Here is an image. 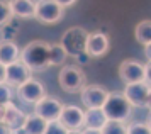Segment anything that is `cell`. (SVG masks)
<instances>
[{
	"mask_svg": "<svg viewBox=\"0 0 151 134\" xmlns=\"http://www.w3.org/2000/svg\"><path fill=\"white\" fill-rule=\"evenodd\" d=\"M31 70H29L21 60L14 61V63H10L5 66V81L10 83L12 87H19L21 83L24 81H27L31 78Z\"/></svg>",
	"mask_w": 151,
	"mask_h": 134,
	"instance_id": "12",
	"label": "cell"
},
{
	"mask_svg": "<svg viewBox=\"0 0 151 134\" xmlns=\"http://www.w3.org/2000/svg\"><path fill=\"white\" fill-rule=\"evenodd\" d=\"M26 117H27V114H24L21 109L14 105V102H10V104L5 105V112H4L2 122L7 124L12 131H21L24 122H26Z\"/></svg>",
	"mask_w": 151,
	"mask_h": 134,
	"instance_id": "14",
	"label": "cell"
},
{
	"mask_svg": "<svg viewBox=\"0 0 151 134\" xmlns=\"http://www.w3.org/2000/svg\"><path fill=\"white\" fill-rule=\"evenodd\" d=\"M37 2H39V0H37Z\"/></svg>",
	"mask_w": 151,
	"mask_h": 134,
	"instance_id": "35",
	"label": "cell"
},
{
	"mask_svg": "<svg viewBox=\"0 0 151 134\" xmlns=\"http://www.w3.org/2000/svg\"><path fill=\"white\" fill-rule=\"evenodd\" d=\"M82 134H102L100 129H90V128H85L82 131Z\"/></svg>",
	"mask_w": 151,
	"mask_h": 134,
	"instance_id": "29",
	"label": "cell"
},
{
	"mask_svg": "<svg viewBox=\"0 0 151 134\" xmlns=\"http://www.w3.org/2000/svg\"><path fill=\"white\" fill-rule=\"evenodd\" d=\"M102 110L107 121H122L126 122L132 114V105L124 97L122 92H109L107 99L104 102Z\"/></svg>",
	"mask_w": 151,
	"mask_h": 134,
	"instance_id": "2",
	"label": "cell"
},
{
	"mask_svg": "<svg viewBox=\"0 0 151 134\" xmlns=\"http://www.w3.org/2000/svg\"><path fill=\"white\" fill-rule=\"evenodd\" d=\"M66 134H82V129H71V131H68Z\"/></svg>",
	"mask_w": 151,
	"mask_h": 134,
	"instance_id": "32",
	"label": "cell"
},
{
	"mask_svg": "<svg viewBox=\"0 0 151 134\" xmlns=\"http://www.w3.org/2000/svg\"><path fill=\"white\" fill-rule=\"evenodd\" d=\"M15 94L26 104H36L37 100H41L42 97L46 95V87L39 80H36V78L31 76L27 81L21 83L19 87L15 88Z\"/></svg>",
	"mask_w": 151,
	"mask_h": 134,
	"instance_id": "7",
	"label": "cell"
},
{
	"mask_svg": "<svg viewBox=\"0 0 151 134\" xmlns=\"http://www.w3.org/2000/svg\"><path fill=\"white\" fill-rule=\"evenodd\" d=\"M15 87H12L7 81H2L0 83V104L2 105H7L10 102H14L15 99Z\"/></svg>",
	"mask_w": 151,
	"mask_h": 134,
	"instance_id": "22",
	"label": "cell"
},
{
	"mask_svg": "<svg viewBox=\"0 0 151 134\" xmlns=\"http://www.w3.org/2000/svg\"><path fill=\"white\" fill-rule=\"evenodd\" d=\"M58 121L61 122L68 131H71V129H82L83 128V110L80 107H76V105H63Z\"/></svg>",
	"mask_w": 151,
	"mask_h": 134,
	"instance_id": "13",
	"label": "cell"
},
{
	"mask_svg": "<svg viewBox=\"0 0 151 134\" xmlns=\"http://www.w3.org/2000/svg\"><path fill=\"white\" fill-rule=\"evenodd\" d=\"M58 83H60L61 90L66 94H80V90L87 85V75L80 66L68 65L60 70Z\"/></svg>",
	"mask_w": 151,
	"mask_h": 134,
	"instance_id": "3",
	"label": "cell"
},
{
	"mask_svg": "<svg viewBox=\"0 0 151 134\" xmlns=\"http://www.w3.org/2000/svg\"><path fill=\"white\" fill-rule=\"evenodd\" d=\"M56 4L60 7H63V9H66V7H71L73 4H75L76 0H55Z\"/></svg>",
	"mask_w": 151,
	"mask_h": 134,
	"instance_id": "27",
	"label": "cell"
},
{
	"mask_svg": "<svg viewBox=\"0 0 151 134\" xmlns=\"http://www.w3.org/2000/svg\"><path fill=\"white\" fill-rule=\"evenodd\" d=\"M75 58H76V61H78V63H82V65H87V63L90 61V56L87 53L78 54V56H75Z\"/></svg>",
	"mask_w": 151,
	"mask_h": 134,
	"instance_id": "26",
	"label": "cell"
},
{
	"mask_svg": "<svg viewBox=\"0 0 151 134\" xmlns=\"http://www.w3.org/2000/svg\"><path fill=\"white\" fill-rule=\"evenodd\" d=\"M21 49L14 41H0V63L2 65H10L19 60Z\"/></svg>",
	"mask_w": 151,
	"mask_h": 134,
	"instance_id": "17",
	"label": "cell"
},
{
	"mask_svg": "<svg viewBox=\"0 0 151 134\" xmlns=\"http://www.w3.org/2000/svg\"><path fill=\"white\" fill-rule=\"evenodd\" d=\"M12 17L19 19H34L36 2L34 0H9Z\"/></svg>",
	"mask_w": 151,
	"mask_h": 134,
	"instance_id": "15",
	"label": "cell"
},
{
	"mask_svg": "<svg viewBox=\"0 0 151 134\" xmlns=\"http://www.w3.org/2000/svg\"><path fill=\"white\" fill-rule=\"evenodd\" d=\"M65 17V9L60 7L55 0H39L36 2L34 19L41 24H56Z\"/></svg>",
	"mask_w": 151,
	"mask_h": 134,
	"instance_id": "6",
	"label": "cell"
},
{
	"mask_svg": "<svg viewBox=\"0 0 151 134\" xmlns=\"http://www.w3.org/2000/svg\"><path fill=\"white\" fill-rule=\"evenodd\" d=\"M12 20V12L9 7V0H0V27H4Z\"/></svg>",
	"mask_w": 151,
	"mask_h": 134,
	"instance_id": "23",
	"label": "cell"
},
{
	"mask_svg": "<svg viewBox=\"0 0 151 134\" xmlns=\"http://www.w3.org/2000/svg\"><path fill=\"white\" fill-rule=\"evenodd\" d=\"M46 126H48V122L41 119L39 115H27L24 126H22V134H44Z\"/></svg>",
	"mask_w": 151,
	"mask_h": 134,
	"instance_id": "18",
	"label": "cell"
},
{
	"mask_svg": "<svg viewBox=\"0 0 151 134\" xmlns=\"http://www.w3.org/2000/svg\"><path fill=\"white\" fill-rule=\"evenodd\" d=\"M134 36H136V41L143 46H150L151 44V20L144 19L141 20L139 24L134 29Z\"/></svg>",
	"mask_w": 151,
	"mask_h": 134,
	"instance_id": "19",
	"label": "cell"
},
{
	"mask_svg": "<svg viewBox=\"0 0 151 134\" xmlns=\"http://www.w3.org/2000/svg\"><path fill=\"white\" fill-rule=\"evenodd\" d=\"M105 122H107V117H105V114H104L102 107L87 109V110L83 112V128L102 129Z\"/></svg>",
	"mask_w": 151,
	"mask_h": 134,
	"instance_id": "16",
	"label": "cell"
},
{
	"mask_svg": "<svg viewBox=\"0 0 151 134\" xmlns=\"http://www.w3.org/2000/svg\"><path fill=\"white\" fill-rule=\"evenodd\" d=\"M4 112H5V105L0 104V121H2V117H4Z\"/></svg>",
	"mask_w": 151,
	"mask_h": 134,
	"instance_id": "33",
	"label": "cell"
},
{
	"mask_svg": "<svg viewBox=\"0 0 151 134\" xmlns=\"http://www.w3.org/2000/svg\"><path fill=\"white\" fill-rule=\"evenodd\" d=\"M68 129L63 126L60 121H51L48 122V126L44 129V134H66Z\"/></svg>",
	"mask_w": 151,
	"mask_h": 134,
	"instance_id": "25",
	"label": "cell"
},
{
	"mask_svg": "<svg viewBox=\"0 0 151 134\" xmlns=\"http://www.w3.org/2000/svg\"><path fill=\"white\" fill-rule=\"evenodd\" d=\"M107 88L102 87V85H97V83H92V85H85V87L80 90V99H82V104L87 109H99L104 105V102L107 99Z\"/></svg>",
	"mask_w": 151,
	"mask_h": 134,
	"instance_id": "9",
	"label": "cell"
},
{
	"mask_svg": "<svg viewBox=\"0 0 151 134\" xmlns=\"http://www.w3.org/2000/svg\"><path fill=\"white\" fill-rule=\"evenodd\" d=\"M144 56H146V60L148 61L151 60V44L150 46H144Z\"/></svg>",
	"mask_w": 151,
	"mask_h": 134,
	"instance_id": "31",
	"label": "cell"
},
{
	"mask_svg": "<svg viewBox=\"0 0 151 134\" xmlns=\"http://www.w3.org/2000/svg\"><path fill=\"white\" fill-rule=\"evenodd\" d=\"M119 78L127 83L144 81V65L137 60H124L119 65Z\"/></svg>",
	"mask_w": 151,
	"mask_h": 134,
	"instance_id": "11",
	"label": "cell"
},
{
	"mask_svg": "<svg viewBox=\"0 0 151 134\" xmlns=\"http://www.w3.org/2000/svg\"><path fill=\"white\" fill-rule=\"evenodd\" d=\"M61 109H63L61 100L44 95L41 100H37L34 104V114L39 115L46 122H51V121H58V117L61 114Z\"/></svg>",
	"mask_w": 151,
	"mask_h": 134,
	"instance_id": "8",
	"label": "cell"
},
{
	"mask_svg": "<svg viewBox=\"0 0 151 134\" xmlns=\"http://www.w3.org/2000/svg\"><path fill=\"white\" fill-rule=\"evenodd\" d=\"M87 36H88V31L83 29L80 26L70 27L68 31H65V34L61 36V41L60 44L61 48L66 51L68 56H78V54L85 53V44H87Z\"/></svg>",
	"mask_w": 151,
	"mask_h": 134,
	"instance_id": "4",
	"label": "cell"
},
{
	"mask_svg": "<svg viewBox=\"0 0 151 134\" xmlns=\"http://www.w3.org/2000/svg\"><path fill=\"white\" fill-rule=\"evenodd\" d=\"M2 81H5V65L0 63V83Z\"/></svg>",
	"mask_w": 151,
	"mask_h": 134,
	"instance_id": "30",
	"label": "cell"
},
{
	"mask_svg": "<svg viewBox=\"0 0 151 134\" xmlns=\"http://www.w3.org/2000/svg\"><path fill=\"white\" fill-rule=\"evenodd\" d=\"M110 49L109 36L102 31H93L87 36V44H85V53L90 58H100Z\"/></svg>",
	"mask_w": 151,
	"mask_h": 134,
	"instance_id": "10",
	"label": "cell"
},
{
	"mask_svg": "<svg viewBox=\"0 0 151 134\" xmlns=\"http://www.w3.org/2000/svg\"><path fill=\"white\" fill-rule=\"evenodd\" d=\"M100 131L102 134H127V126L122 121H107Z\"/></svg>",
	"mask_w": 151,
	"mask_h": 134,
	"instance_id": "21",
	"label": "cell"
},
{
	"mask_svg": "<svg viewBox=\"0 0 151 134\" xmlns=\"http://www.w3.org/2000/svg\"><path fill=\"white\" fill-rule=\"evenodd\" d=\"M10 134H22V129H21V131H12Z\"/></svg>",
	"mask_w": 151,
	"mask_h": 134,
	"instance_id": "34",
	"label": "cell"
},
{
	"mask_svg": "<svg viewBox=\"0 0 151 134\" xmlns=\"http://www.w3.org/2000/svg\"><path fill=\"white\" fill-rule=\"evenodd\" d=\"M124 97L127 99L132 107H150L151 100V87L144 81H136V83H127L124 88Z\"/></svg>",
	"mask_w": 151,
	"mask_h": 134,
	"instance_id": "5",
	"label": "cell"
},
{
	"mask_svg": "<svg viewBox=\"0 0 151 134\" xmlns=\"http://www.w3.org/2000/svg\"><path fill=\"white\" fill-rule=\"evenodd\" d=\"M127 134H151L148 122H132L127 126Z\"/></svg>",
	"mask_w": 151,
	"mask_h": 134,
	"instance_id": "24",
	"label": "cell"
},
{
	"mask_svg": "<svg viewBox=\"0 0 151 134\" xmlns=\"http://www.w3.org/2000/svg\"><path fill=\"white\" fill-rule=\"evenodd\" d=\"M12 133V129L9 128L7 124H4V122L0 121V134H10Z\"/></svg>",
	"mask_w": 151,
	"mask_h": 134,
	"instance_id": "28",
	"label": "cell"
},
{
	"mask_svg": "<svg viewBox=\"0 0 151 134\" xmlns=\"http://www.w3.org/2000/svg\"><path fill=\"white\" fill-rule=\"evenodd\" d=\"M68 58L60 43H49V66H61Z\"/></svg>",
	"mask_w": 151,
	"mask_h": 134,
	"instance_id": "20",
	"label": "cell"
},
{
	"mask_svg": "<svg viewBox=\"0 0 151 134\" xmlns=\"http://www.w3.org/2000/svg\"><path fill=\"white\" fill-rule=\"evenodd\" d=\"M19 60L31 70V73L44 71L49 68V43L41 39L31 41L21 49Z\"/></svg>",
	"mask_w": 151,
	"mask_h": 134,
	"instance_id": "1",
	"label": "cell"
}]
</instances>
